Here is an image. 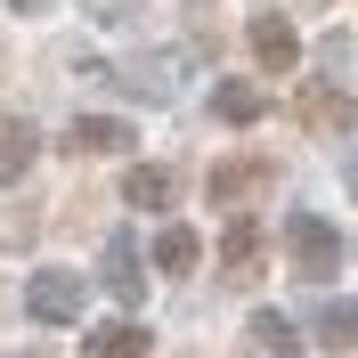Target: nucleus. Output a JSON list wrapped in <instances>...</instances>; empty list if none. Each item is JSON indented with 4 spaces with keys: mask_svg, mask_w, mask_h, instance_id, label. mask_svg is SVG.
<instances>
[{
    "mask_svg": "<svg viewBox=\"0 0 358 358\" xmlns=\"http://www.w3.org/2000/svg\"><path fill=\"white\" fill-rule=\"evenodd\" d=\"M252 49H261V66H268V73H285L293 57H301V41H293V24H285V17H261V24H252Z\"/></svg>",
    "mask_w": 358,
    "mask_h": 358,
    "instance_id": "obj_10",
    "label": "nucleus"
},
{
    "mask_svg": "<svg viewBox=\"0 0 358 358\" xmlns=\"http://www.w3.org/2000/svg\"><path fill=\"white\" fill-rule=\"evenodd\" d=\"M41 155V138H33V122H0V187H8V179H24V163Z\"/></svg>",
    "mask_w": 358,
    "mask_h": 358,
    "instance_id": "obj_9",
    "label": "nucleus"
},
{
    "mask_svg": "<svg viewBox=\"0 0 358 358\" xmlns=\"http://www.w3.org/2000/svg\"><path fill=\"white\" fill-rule=\"evenodd\" d=\"M17 8H41V0H17Z\"/></svg>",
    "mask_w": 358,
    "mask_h": 358,
    "instance_id": "obj_17",
    "label": "nucleus"
},
{
    "mask_svg": "<svg viewBox=\"0 0 358 358\" xmlns=\"http://www.w3.org/2000/svg\"><path fill=\"white\" fill-rule=\"evenodd\" d=\"M24 310L41 317V326H66V317H82V277H66V268H49V277H33V293H24Z\"/></svg>",
    "mask_w": 358,
    "mask_h": 358,
    "instance_id": "obj_2",
    "label": "nucleus"
},
{
    "mask_svg": "<svg viewBox=\"0 0 358 358\" xmlns=\"http://www.w3.org/2000/svg\"><path fill=\"white\" fill-rule=\"evenodd\" d=\"M24 358H41V350H24Z\"/></svg>",
    "mask_w": 358,
    "mask_h": 358,
    "instance_id": "obj_18",
    "label": "nucleus"
},
{
    "mask_svg": "<svg viewBox=\"0 0 358 358\" xmlns=\"http://www.w3.org/2000/svg\"><path fill=\"white\" fill-rule=\"evenodd\" d=\"M317 342H334V350H358V301H334V310L317 317Z\"/></svg>",
    "mask_w": 358,
    "mask_h": 358,
    "instance_id": "obj_13",
    "label": "nucleus"
},
{
    "mask_svg": "<svg viewBox=\"0 0 358 358\" xmlns=\"http://www.w3.org/2000/svg\"><path fill=\"white\" fill-rule=\"evenodd\" d=\"M196 252H203V236H196V228H163L155 261H163V268H196Z\"/></svg>",
    "mask_w": 358,
    "mask_h": 358,
    "instance_id": "obj_14",
    "label": "nucleus"
},
{
    "mask_svg": "<svg viewBox=\"0 0 358 358\" xmlns=\"http://www.w3.org/2000/svg\"><path fill=\"white\" fill-rule=\"evenodd\" d=\"M350 196H358V155H350Z\"/></svg>",
    "mask_w": 358,
    "mask_h": 358,
    "instance_id": "obj_16",
    "label": "nucleus"
},
{
    "mask_svg": "<svg viewBox=\"0 0 358 358\" xmlns=\"http://www.w3.org/2000/svg\"><path fill=\"white\" fill-rule=\"evenodd\" d=\"M261 252H268V228H261V220H236V228H228V245H220V261H228V277L245 285V277H261Z\"/></svg>",
    "mask_w": 358,
    "mask_h": 358,
    "instance_id": "obj_6",
    "label": "nucleus"
},
{
    "mask_svg": "<svg viewBox=\"0 0 358 358\" xmlns=\"http://www.w3.org/2000/svg\"><path fill=\"white\" fill-rule=\"evenodd\" d=\"M82 358H147V334H138V326H98V334L82 342Z\"/></svg>",
    "mask_w": 358,
    "mask_h": 358,
    "instance_id": "obj_11",
    "label": "nucleus"
},
{
    "mask_svg": "<svg viewBox=\"0 0 358 358\" xmlns=\"http://www.w3.org/2000/svg\"><path fill=\"white\" fill-rule=\"evenodd\" d=\"M261 106H268V98H261V82H228L220 98H212V114H220V122H252Z\"/></svg>",
    "mask_w": 358,
    "mask_h": 358,
    "instance_id": "obj_12",
    "label": "nucleus"
},
{
    "mask_svg": "<svg viewBox=\"0 0 358 358\" xmlns=\"http://www.w3.org/2000/svg\"><path fill=\"white\" fill-rule=\"evenodd\" d=\"M131 147V122H114V114H82L66 131V155H122Z\"/></svg>",
    "mask_w": 358,
    "mask_h": 358,
    "instance_id": "obj_5",
    "label": "nucleus"
},
{
    "mask_svg": "<svg viewBox=\"0 0 358 358\" xmlns=\"http://www.w3.org/2000/svg\"><path fill=\"white\" fill-rule=\"evenodd\" d=\"M293 114H301L317 138H350V98H342V90H326V82L301 90V98H293Z\"/></svg>",
    "mask_w": 358,
    "mask_h": 358,
    "instance_id": "obj_3",
    "label": "nucleus"
},
{
    "mask_svg": "<svg viewBox=\"0 0 358 358\" xmlns=\"http://www.w3.org/2000/svg\"><path fill=\"white\" fill-rule=\"evenodd\" d=\"M245 358H301V334H293L277 310H261V317L245 326Z\"/></svg>",
    "mask_w": 358,
    "mask_h": 358,
    "instance_id": "obj_7",
    "label": "nucleus"
},
{
    "mask_svg": "<svg viewBox=\"0 0 358 358\" xmlns=\"http://www.w3.org/2000/svg\"><path fill=\"white\" fill-rule=\"evenodd\" d=\"M171 187H179V171H171V163H138V171L122 179V196H131L138 212H163V203H171Z\"/></svg>",
    "mask_w": 358,
    "mask_h": 358,
    "instance_id": "obj_8",
    "label": "nucleus"
},
{
    "mask_svg": "<svg viewBox=\"0 0 358 358\" xmlns=\"http://www.w3.org/2000/svg\"><path fill=\"white\" fill-rule=\"evenodd\" d=\"M268 179H277V163H268V155H236V163H212V203H236V196H261Z\"/></svg>",
    "mask_w": 358,
    "mask_h": 358,
    "instance_id": "obj_4",
    "label": "nucleus"
},
{
    "mask_svg": "<svg viewBox=\"0 0 358 358\" xmlns=\"http://www.w3.org/2000/svg\"><path fill=\"white\" fill-rule=\"evenodd\" d=\"M106 285L122 293V301H131V293H138V268H131V245H114V252H106Z\"/></svg>",
    "mask_w": 358,
    "mask_h": 358,
    "instance_id": "obj_15",
    "label": "nucleus"
},
{
    "mask_svg": "<svg viewBox=\"0 0 358 358\" xmlns=\"http://www.w3.org/2000/svg\"><path fill=\"white\" fill-rule=\"evenodd\" d=\"M285 252H293V268H301V277H334L342 236L317 220V212H285Z\"/></svg>",
    "mask_w": 358,
    "mask_h": 358,
    "instance_id": "obj_1",
    "label": "nucleus"
}]
</instances>
